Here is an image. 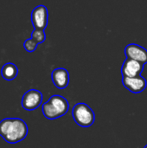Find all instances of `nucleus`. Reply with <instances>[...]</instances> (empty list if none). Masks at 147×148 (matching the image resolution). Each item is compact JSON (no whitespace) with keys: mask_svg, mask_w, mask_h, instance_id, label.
Instances as JSON below:
<instances>
[{"mask_svg":"<svg viewBox=\"0 0 147 148\" xmlns=\"http://www.w3.org/2000/svg\"><path fill=\"white\" fill-rule=\"evenodd\" d=\"M28 135V126L19 118H6L0 121V136L10 144H16Z\"/></svg>","mask_w":147,"mask_h":148,"instance_id":"1","label":"nucleus"},{"mask_svg":"<svg viewBox=\"0 0 147 148\" xmlns=\"http://www.w3.org/2000/svg\"><path fill=\"white\" fill-rule=\"evenodd\" d=\"M69 108V104L67 99L62 95H52L47 102L42 104V111L45 118L55 120L64 116Z\"/></svg>","mask_w":147,"mask_h":148,"instance_id":"2","label":"nucleus"},{"mask_svg":"<svg viewBox=\"0 0 147 148\" xmlns=\"http://www.w3.org/2000/svg\"><path fill=\"white\" fill-rule=\"evenodd\" d=\"M72 116L75 122L81 127H89L95 121V114L93 109L88 105L82 102L74 106Z\"/></svg>","mask_w":147,"mask_h":148,"instance_id":"3","label":"nucleus"},{"mask_svg":"<svg viewBox=\"0 0 147 148\" xmlns=\"http://www.w3.org/2000/svg\"><path fill=\"white\" fill-rule=\"evenodd\" d=\"M42 94L37 89L28 90L22 98V107L27 111H33L36 109L42 101Z\"/></svg>","mask_w":147,"mask_h":148,"instance_id":"4","label":"nucleus"},{"mask_svg":"<svg viewBox=\"0 0 147 148\" xmlns=\"http://www.w3.org/2000/svg\"><path fill=\"white\" fill-rule=\"evenodd\" d=\"M49 11L46 6L41 4L34 8L31 12V22L35 29H45L48 25Z\"/></svg>","mask_w":147,"mask_h":148,"instance_id":"5","label":"nucleus"},{"mask_svg":"<svg viewBox=\"0 0 147 148\" xmlns=\"http://www.w3.org/2000/svg\"><path fill=\"white\" fill-rule=\"evenodd\" d=\"M122 84L127 90L133 94L142 93L147 87L146 80L141 75L135 77H122Z\"/></svg>","mask_w":147,"mask_h":148,"instance_id":"6","label":"nucleus"},{"mask_svg":"<svg viewBox=\"0 0 147 148\" xmlns=\"http://www.w3.org/2000/svg\"><path fill=\"white\" fill-rule=\"evenodd\" d=\"M126 58L133 59L143 64L147 63V49L136 43H130L125 48Z\"/></svg>","mask_w":147,"mask_h":148,"instance_id":"7","label":"nucleus"},{"mask_svg":"<svg viewBox=\"0 0 147 148\" xmlns=\"http://www.w3.org/2000/svg\"><path fill=\"white\" fill-rule=\"evenodd\" d=\"M144 65L139 62L126 58L121 67L122 77H135L140 75L144 70Z\"/></svg>","mask_w":147,"mask_h":148,"instance_id":"8","label":"nucleus"},{"mask_svg":"<svg viewBox=\"0 0 147 148\" xmlns=\"http://www.w3.org/2000/svg\"><path fill=\"white\" fill-rule=\"evenodd\" d=\"M51 79L54 85L59 89H64L69 83V73L66 69L57 68L52 71Z\"/></svg>","mask_w":147,"mask_h":148,"instance_id":"9","label":"nucleus"},{"mask_svg":"<svg viewBox=\"0 0 147 148\" xmlns=\"http://www.w3.org/2000/svg\"><path fill=\"white\" fill-rule=\"evenodd\" d=\"M1 75H2V77L4 80H6V81H13L18 75V69L12 62L5 63L2 67Z\"/></svg>","mask_w":147,"mask_h":148,"instance_id":"10","label":"nucleus"},{"mask_svg":"<svg viewBox=\"0 0 147 148\" xmlns=\"http://www.w3.org/2000/svg\"><path fill=\"white\" fill-rule=\"evenodd\" d=\"M31 38H33L38 44L42 43L46 39V34L44 32V29H34L31 33Z\"/></svg>","mask_w":147,"mask_h":148,"instance_id":"11","label":"nucleus"},{"mask_svg":"<svg viewBox=\"0 0 147 148\" xmlns=\"http://www.w3.org/2000/svg\"><path fill=\"white\" fill-rule=\"evenodd\" d=\"M37 45H38V43L31 37L25 40V42H23V48L28 52H34L36 49Z\"/></svg>","mask_w":147,"mask_h":148,"instance_id":"12","label":"nucleus"},{"mask_svg":"<svg viewBox=\"0 0 147 148\" xmlns=\"http://www.w3.org/2000/svg\"><path fill=\"white\" fill-rule=\"evenodd\" d=\"M144 148H147V145H146V147H144Z\"/></svg>","mask_w":147,"mask_h":148,"instance_id":"13","label":"nucleus"}]
</instances>
